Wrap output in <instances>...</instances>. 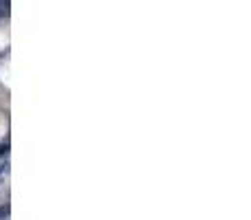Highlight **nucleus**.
Returning a JSON list of instances; mask_svg holds the SVG:
<instances>
[{
    "instance_id": "1",
    "label": "nucleus",
    "mask_w": 251,
    "mask_h": 220,
    "mask_svg": "<svg viewBox=\"0 0 251 220\" xmlns=\"http://www.w3.org/2000/svg\"><path fill=\"white\" fill-rule=\"evenodd\" d=\"M7 216H9V205H2L0 207V220L7 218Z\"/></svg>"
},
{
    "instance_id": "2",
    "label": "nucleus",
    "mask_w": 251,
    "mask_h": 220,
    "mask_svg": "<svg viewBox=\"0 0 251 220\" xmlns=\"http://www.w3.org/2000/svg\"><path fill=\"white\" fill-rule=\"evenodd\" d=\"M7 167H9V163H7V161L0 163V174H4V172H7Z\"/></svg>"
}]
</instances>
